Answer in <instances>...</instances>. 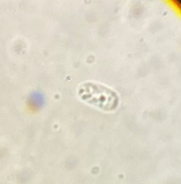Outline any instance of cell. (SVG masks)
I'll return each mask as SVG.
<instances>
[{
	"label": "cell",
	"instance_id": "6da1fadb",
	"mask_svg": "<svg viewBox=\"0 0 181 184\" xmlns=\"http://www.w3.org/2000/svg\"><path fill=\"white\" fill-rule=\"evenodd\" d=\"M78 94L84 101L104 111L114 110L119 104L118 94L101 84L86 83L79 88Z\"/></svg>",
	"mask_w": 181,
	"mask_h": 184
},
{
	"label": "cell",
	"instance_id": "7a4b0ae2",
	"mask_svg": "<svg viewBox=\"0 0 181 184\" xmlns=\"http://www.w3.org/2000/svg\"><path fill=\"white\" fill-rule=\"evenodd\" d=\"M44 102V98L42 94L38 91L33 92L30 94L29 98V104L31 105L32 107L38 108L42 105Z\"/></svg>",
	"mask_w": 181,
	"mask_h": 184
}]
</instances>
